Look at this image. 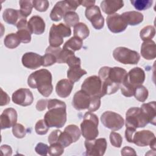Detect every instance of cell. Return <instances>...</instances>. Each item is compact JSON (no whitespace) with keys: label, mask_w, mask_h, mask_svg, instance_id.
Listing matches in <instances>:
<instances>
[{"label":"cell","mask_w":156,"mask_h":156,"mask_svg":"<svg viewBox=\"0 0 156 156\" xmlns=\"http://www.w3.org/2000/svg\"><path fill=\"white\" fill-rule=\"evenodd\" d=\"M127 74L126 70L121 67H101L99 70L98 76L102 82L105 95L116 93L119 89V86L126 79Z\"/></svg>","instance_id":"1"},{"label":"cell","mask_w":156,"mask_h":156,"mask_svg":"<svg viewBox=\"0 0 156 156\" xmlns=\"http://www.w3.org/2000/svg\"><path fill=\"white\" fill-rule=\"evenodd\" d=\"M44 120L49 127L62 128L66 122V105L57 99L48 100Z\"/></svg>","instance_id":"2"},{"label":"cell","mask_w":156,"mask_h":156,"mask_svg":"<svg viewBox=\"0 0 156 156\" xmlns=\"http://www.w3.org/2000/svg\"><path fill=\"white\" fill-rule=\"evenodd\" d=\"M27 84L32 88H37L44 97L49 96L53 90L52 74L46 69H41L31 73L28 77Z\"/></svg>","instance_id":"3"},{"label":"cell","mask_w":156,"mask_h":156,"mask_svg":"<svg viewBox=\"0 0 156 156\" xmlns=\"http://www.w3.org/2000/svg\"><path fill=\"white\" fill-rule=\"evenodd\" d=\"M99 119L96 115L87 112L83 116L80 124V131L82 136L88 140L95 139L99 135Z\"/></svg>","instance_id":"4"},{"label":"cell","mask_w":156,"mask_h":156,"mask_svg":"<svg viewBox=\"0 0 156 156\" xmlns=\"http://www.w3.org/2000/svg\"><path fill=\"white\" fill-rule=\"evenodd\" d=\"M149 119L141 108L131 107L126 113V127L133 129L144 127Z\"/></svg>","instance_id":"5"},{"label":"cell","mask_w":156,"mask_h":156,"mask_svg":"<svg viewBox=\"0 0 156 156\" xmlns=\"http://www.w3.org/2000/svg\"><path fill=\"white\" fill-rule=\"evenodd\" d=\"M80 1L65 0L57 2L50 13V18L52 21H58L68 12H74L80 5Z\"/></svg>","instance_id":"6"},{"label":"cell","mask_w":156,"mask_h":156,"mask_svg":"<svg viewBox=\"0 0 156 156\" xmlns=\"http://www.w3.org/2000/svg\"><path fill=\"white\" fill-rule=\"evenodd\" d=\"M71 35L70 27L61 23L58 24H53L49 30V42L51 46L60 47L63 43V38Z\"/></svg>","instance_id":"7"},{"label":"cell","mask_w":156,"mask_h":156,"mask_svg":"<svg viewBox=\"0 0 156 156\" xmlns=\"http://www.w3.org/2000/svg\"><path fill=\"white\" fill-rule=\"evenodd\" d=\"M113 56L115 60L125 65H136L140 59L138 52L122 46L113 50Z\"/></svg>","instance_id":"8"},{"label":"cell","mask_w":156,"mask_h":156,"mask_svg":"<svg viewBox=\"0 0 156 156\" xmlns=\"http://www.w3.org/2000/svg\"><path fill=\"white\" fill-rule=\"evenodd\" d=\"M81 90L90 96H96L102 98L105 96L102 82L99 76L95 75L85 79L81 85Z\"/></svg>","instance_id":"9"},{"label":"cell","mask_w":156,"mask_h":156,"mask_svg":"<svg viewBox=\"0 0 156 156\" xmlns=\"http://www.w3.org/2000/svg\"><path fill=\"white\" fill-rule=\"evenodd\" d=\"M101 121L106 128L113 131L121 129L124 124V118L119 114L112 111L104 112L101 116Z\"/></svg>","instance_id":"10"},{"label":"cell","mask_w":156,"mask_h":156,"mask_svg":"<svg viewBox=\"0 0 156 156\" xmlns=\"http://www.w3.org/2000/svg\"><path fill=\"white\" fill-rule=\"evenodd\" d=\"M155 141L154 133L149 130L135 132L132 137V143L140 147L150 146V147L154 151H155Z\"/></svg>","instance_id":"11"},{"label":"cell","mask_w":156,"mask_h":156,"mask_svg":"<svg viewBox=\"0 0 156 156\" xmlns=\"http://www.w3.org/2000/svg\"><path fill=\"white\" fill-rule=\"evenodd\" d=\"M84 145L87 155L102 156L106 151L107 143L104 138H100L91 140H85Z\"/></svg>","instance_id":"12"},{"label":"cell","mask_w":156,"mask_h":156,"mask_svg":"<svg viewBox=\"0 0 156 156\" xmlns=\"http://www.w3.org/2000/svg\"><path fill=\"white\" fill-rule=\"evenodd\" d=\"M86 18L91 23L93 27L100 30L104 27V18L101 14L99 7L97 5H93L87 7L85 11Z\"/></svg>","instance_id":"13"},{"label":"cell","mask_w":156,"mask_h":156,"mask_svg":"<svg viewBox=\"0 0 156 156\" xmlns=\"http://www.w3.org/2000/svg\"><path fill=\"white\" fill-rule=\"evenodd\" d=\"M107 27L110 32L117 34L124 31L127 27V23L121 15L114 13L107 17Z\"/></svg>","instance_id":"14"},{"label":"cell","mask_w":156,"mask_h":156,"mask_svg":"<svg viewBox=\"0 0 156 156\" xmlns=\"http://www.w3.org/2000/svg\"><path fill=\"white\" fill-rule=\"evenodd\" d=\"M12 101L19 105L26 107L31 105L34 101V96L28 88H20L12 94Z\"/></svg>","instance_id":"15"},{"label":"cell","mask_w":156,"mask_h":156,"mask_svg":"<svg viewBox=\"0 0 156 156\" xmlns=\"http://www.w3.org/2000/svg\"><path fill=\"white\" fill-rule=\"evenodd\" d=\"M17 112L13 108H5L0 116L1 129H9L13 127L17 121Z\"/></svg>","instance_id":"16"},{"label":"cell","mask_w":156,"mask_h":156,"mask_svg":"<svg viewBox=\"0 0 156 156\" xmlns=\"http://www.w3.org/2000/svg\"><path fill=\"white\" fill-rule=\"evenodd\" d=\"M24 66L30 69H35L42 66V56L32 52L25 53L21 58Z\"/></svg>","instance_id":"17"},{"label":"cell","mask_w":156,"mask_h":156,"mask_svg":"<svg viewBox=\"0 0 156 156\" xmlns=\"http://www.w3.org/2000/svg\"><path fill=\"white\" fill-rule=\"evenodd\" d=\"M91 96L82 90L77 91L73 98L72 105L77 110L88 109L90 105Z\"/></svg>","instance_id":"18"},{"label":"cell","mask_w":156,"mask_h":156,"mask_svg":"<svg viewBox=\"0 0 156 156\" xmlns=\"http://www.w3.org/2000/svg\"><path fill=\"white\" fill-rule=\"evenodd\" d=\"M145 73L140 67H135L130 69L127 74V82L134 88L141 85L145 80Z\"/></svg>","instance_id":"19"},{"label":"cell","mask_w":156,"mask_h":156,"mask_svg":"<svg viewBox=\"0 0 156 156\" xmlns=\"http://www.w3.org/2000/svg\"><path fill=\"white\" fill-rule=\"evenodd\" d=\"M16 26L18 29L16 34L18 36L21 43H30L31 41V32L28 27V22L26 18L20 20Z\"/></svg>","instance_id":"20"},{"label":"cell","mask_w":156,"mask_h":156,"mask_svg":"<svg viewBox=\"0 0 156 156\" xmlns=\"http://www.w3.org/2000/svg\"><path fill=\"white\" fill-rule=\"evenodd\" d=\"M74 83L69 79H61L56 84L55 92L59 97L66 98L70 95Z\"/></svg>","instance_id":"21"},{"label":"cell","mask_w":156,"mask_h":156,"mask_svg":"<svg viewBox=\"0 0 156 156\" xmlns=\"http://www.w3.org/2000/svg\"><path fill=\"white\" fill-rule=\"evenodd\" d=\"M28 27L31 34L41 35L45 30V23L41 16L34 15L29 19Z\"/></svg>","instance_id":"22"},{"label":"cell","mask_w":156,"mask_h":156,"mask_svg":"<svg viewBox=\"0 0 156 156\" xmlns=\"http://www.w3.org/2000/svg\"><path fill=\"white\" fill-rule=\"evenodd\" d=\"M2 18L5 23L13 26H16L22 19L26 18L22 15L20 10L10 8L6 9L3 12Z\"/></svg>","instance_id":"23"},{"label":"cell","mask_w":156,"mask_h":156,"mask_svg":"<svg viewBox=\"0 0 156 156\" xmlns=\"http://www.w3.org/2000/svg\"><path fill=\"white\" fill-rule=\"evenodd\" d=\"M141 56L146 60H153L156 57V45L153 40L144 41L141 46Z\"/></svg>","instance_id":"24"},{"label":"cell","mask_w":156,"mask_h":156,"mask_svg":"<svg viewBox=\"0 0 156 156\" xmlns=\"http://www.w3.org/2000/svg\"><path fill=\"white\" fill-rule=\"evenodd\" d=\"M124 6V2L121 0H105L101 2V7L102 11L107 15H112Z\"/></svg>","instance_id":"25"},{"label":"cell","mask_w":156,"mask_h":156,"mask_svg":"<svg viewBox=\"0 0 156 156\" xmlns=\"http://www.w3.org/2000/svg\"><path fill=\"white\" fill-rule=\"evenodd\" d=\"M141 110L145 113L149 119V122L155 126L156 123V103L155 101L143 104L141 106Z\"/></svg>","instance_id":"26"},{"label":"cell","mask_w":156,"mask_h":156,"mask_svg":"<svg viewBox=\"0 0 156 156\" xmlns=\"http://www.w3.org/2000/svg\"><path fill=\"white\" fill-rule=\"evenodd\" d=\"M122 16L125 20L128 25L136 26L140 24L143 21V15L136 11H129L122 13Z\"/></svg>","instance_id":"27"},{"label":"cell","mask_w":156,"mask_h":156,"mask_svg":"<svg viewBox=\"0 0 156 156\" xmlns=\"http://www.w3.org/2000/svg\"><path fill=\"white\" fill-rule=\"evenodd\" d=\"M87 71L82 69L80 65L69 67L67 71V77L72 82H78L80 78L87 74Z\"/></svg>","instance_id":"28"},{"label":"cell","mask_w":156,"mask_h":156,"mask_svg":"<svg viewBox=\"0 0 156 156\" xmlns=\"http://www.w3.org/2000/svg\"><path fill=\"white\" fill-rule=\"evenodd\" d=\"M82 40L74 36L71 37L70 39H69L65 42L63 46V48L74 52L76 51L80 50L82 47Z\"/></svg>","instance_id":"29"},{"label":"cell","mask_w":156,"mask_h":156,"mask_svg":"<svg viewBox=\"0 0 156 156\" xmlns=\"http://www.w3.org/2000/svg\"><path fill=\"white\" fill-rule=\"evenodd\" d=\"M74 34L75 37L84 40L89 36L90 30L85 23H79L74 26Z\"/></svg>","instance_id":"30"},{"label":"cell","mask_w":156,"mask_h":156,"mask_svg":"<svg viewBox=\"0 0 156 156\" xmlns=\"http://www.w3.org/2000/svg\"><path fill=\"white\" fill-rule=\"evenodd\" d=\"M20 43L21 41L16 33H11L7 34L4 40L5 46L9 49L16 48L20 45Z\"/></svg>","instance_id":"31"},{"label":"cell","mask_w":156,"mask_h":156,"mask_svg":"<svg viewBox=\"0 0 156 156\" xmlns=\"http://www.w3.org/2000/svg\"><path fill=\"white\" fill-rule=\"evenodd\" d=\"M155 34V29L153 26L149 25L144 27L140 32V37L141 39L145 41L151 40L154 38Z\"/></svg>","instance_id":"32"},{"label":"cell","mask_w":156,"mask_h":156,"mask_svg":"<svg viewBox=\"0 0 156 156\" xmlns=\"http://www.w3.org/2000/svg\"><path fill=\"white\" fill-rule=\"evenodd\" d=\"M133 95L137 101L143 102L147 99L149 92L147 89L141 85L135 88Z\"/></svg>","instance_id":"33"},{"label":"cell","mask_w":156,"mask_h":156,"mask_svg":"<svg viewBox=\"0 0 156 156\" xmlns=\"http://www.w3.org/2000/svg\"><path fill=\"white\" fill-rule=\"evenodd\" d=\"M63 20L66 25L69 27H73L79 23V16L75 12H67L65 15Z\"/></svg>","instance_id":"34"},{"label":"cell","mask_w":156,"mask_h":156,"mask_svg":"<svg viewBox=\"0 0 156 156\" xmlns=\"http://www.w3.org/2000/svg\"><path fill=\"white\" fill-rule=\"evenodd\" d=\"M19 4L20 6V12L22 15L27 18L32 12L33 8L32 1H26L21 0L19 1Z\"/></svg>","instance_id":"35"},{"label":"cell","mask_w":156,"mask_h":156,"mask_svg":"<svg viewBox=\"0 0 156 156\" xmlns=\"http://www.w3.org/2000/svg\"><path fill=\"white\" fill-rule=\"evenodd\" d=\"M131 4L138 10H145L150 8L153 3L152 0H131Z\"/></svg>","instance_id":"36"},{"label":"cell","mask_w":156,"mask_h":156,"mask_svg":"<svg viewBox=\"0 0 156 156\" xmlns=\"http://www.w3.org/2000/svg\"><path fill=\"white\" fill-rule=\"evenodd\" d=\"M121 91L122 95L126 97H131L134 94V91L135 88L131 85L127 80V76L124 80L119 86Z\"/></svg>","instance_id":"37"},{"label":"cell","mask_w":156,"mask_h":156,"mask_svg":"<svg viewBox=\"0 0 156 156\" xmlns=\"http://www.w3.org/2000/svg\"><path fill=\"white\" fill-rule=\"evenodd\" d=\"M64 130L68 132V133L72 136L74 143L76 142L80 137L81 131L80 130L78 126L75 124H70L67 126L65 128Z\"/></svg>","instance_id":"38"},{"label":"cell","mask_w":156,"mask_h":156,"mask_svg":"<svg viewBox=\"0 0 156 156\" xmlns=\"http://www.w3.org/2000/svg\"><path fill=\"white\" fill-rule=\"evenodd\" d=\"M57 143H60L65 148L74 143V141L72 136L68 133V132L64 130L63 132H61Z\"/></svg>","instance_id":"39"},{"label":"cell","mask_w":156,"mask_h":156,"mask_svg":"<svg viewBox=\"0 0 156 156\" xmlns=\"http://www.w3.org/2000/svg\"><path fill=\"white\" fill-rule=\"evenodd\" d=\"M64 152V147L58 143L51 144L49 146L48 153L51 156L61 155Z\"/></svg>","instance_id":"40"},{"label":"cell","mask_w":156,"mask_h":156,"mask_svg":"<svg viewBox=\"0 0 156 156\" xmlns=\"http://www.w3.org/2000/svg\"><path fill=\"white\" fill-rule=\"evenodd\" d=\"M49 127L46 125L44 119L38 120L35 126V130L38 135H46L49 130Z\"/></svg>","instance_id":"41"},{"label":"cell","mask_w":156,"mask_h":156,"mask_svg":"<svg viewBox=\"0 0 156 156\" xmlns=\"http://www.w3.org/2000/svg\"><path fill=\"white\" fill-rule=\"evenodd\" d=\"M13 135L17 138H23L26 135V130L21 124L16 123L12 127Z\"/></svg>","instance_id":"42"},{"label":"cell","mask_w":156,"mask_h":156,"mask_svg":"<svg viewBox=\"0 0 156 156\" xmlns=\"http://www.w3.org/2000/svg\"><path fill=\"white\" fill-rule=\"evenodd\" d=\"M34 7L38 12H46L49 5V2L47 0H34L32 1Z\"/></svg>","instance_id":"43"},{"label":"cell","mask_w":156,"mask_h":156,"mask_svg":"<svg viewBox=\"0 0 156 156\" xmlns=\"http://www.w3.org/2000/svg\"><path fill=\"white\" fill-rule=\"evenodd\" d=\"M56 62L57 58L51 53L45 52V54L42 56V66H49Z\"/></svg>","instance_id":"44"},{"label":"cell","mask_w":156,"mask_h":156,"mask_svg":"<svg viewBox=\"0 0 156 156\" xmlns=\"http://www.w3.org/2000/svg\"><path fill=\"white\" fill-rule=\"evenodd\" d=\"M110 141L113 146L120 147L122 143V138L119 133L112 132L110 134Z\"/></svg>","instance_id":"45"},{"label":"cell","mask_w":156,"mask_h":156,"mask_svg":"<svg viewBox=\"0 0 156 156\" xmlns=\"http://www.w3.org/2000/svg\"><path fill=\"white\" fill-rule=\"evenodd\" d=\"M101 106V98L96 96H91L90 105L88 107V110L91 112H95L98 110Z\"/></svg>","instance_id":"46"},{"label":"cell","mask_w":156,"mask_h":156,"mask_svg":"<svg viewBox=\"0 0 156 156\" xmlns=\"http://www.w3.org/2000/svg\"><path fill=\"white\" fill-rule=\"evenodd\" d=\"M49 146L44 143H38L35 148V152L41 155H46L48 153Z\"/></svg>","instance_id":"47"},{"label":"cell","mask_w":156,"mask_h":156,"mask_svg":"<svg viewBox=\"0 0 156 156\" xmlns=\"http://www.w3.org/2000/svg\"><path fill=\"white\" fill-rule=\"evenodd\" d=\"M61 132H62V131L58 129H56V130L52 131L50 133V134L49 135L48 138L49 143L51 144H52L54 143H57Z\"/></svg>","instance_id":"48"},{"label":"cell","mask_w":156,"mask_h":156,"mask_svg":"<svg viewBox=\"0 0 156 156\" xmlns=\"http://www.w3.org/2000/svg\"><path fill=\"white\" fill-rule=\"evenodd\" d=\"M66 63L68 65L69 67L74 66H77L81 65V60L79 57H76L75 55H71L68 60H66Z\"/></svg>","instance_id":"49"},{"label":"cell","mask_w":156,"mask_h":156,"mask_svg":"<svg viewBox=\"0 0 156 156\" xmlns=\"http://www.w3.org/2000/svg\"><path fill=\"white\" fill-rule=\"evenodd\" d=\"M135 132H136L135 129L126 127L125 130V138L129 143H132V137Z\"/></svg>","instance_id":"50"},{"label":"cell","mask_w":156,"mask_h":156,"mask_svg":"<svg viewBox=\"0 0 156 156\" xmlns=\"http://www.w3.org/2000/svg\"><path fill=\"white\" fill-rule=\"evenodd\" d=\"M121 154L122 155H136V153L134 149L129 146L124 147L121 149Z\"/></svg>","instance_id":"51"},{"label":"cell","mask_w":156,"mask_h":156,"mask_svg":"<svg viewBox=\"0 0 156 156\" xmlns=\"http://www.w3.org/2000/svg\"><path fill=\"white\" fill-rule=\"evenodd\" d=\"M1 106H3V105H7L9 102H10V98L9 96V95L3 91V90L2 88H1Z\"/></svg>","instance_id":"52"},{"label":"cell","mask_w":156,"mask_h":156,"mask_svg":"<svg viewBox=\"0 0 156 156\" xmlns=\"http://www.w3.org/2000/svg\"><path fill=\"white\" fill-rule=\"evenodd\" d=\"M48 99H40L36 104V108L38 111H43L45 110L48 105Z\"/></svg>","instance_id":"53"},{"label":"cell","mask_w":156,"mask_h":156,"mask_svg":"<svg viewBox=\"0 0 156 156\" xmlns=\"http://www.w3.org/2000/svg\"><path fill=\"white\" fill-rule=\"evenodd\" d=\"M1 151L3 155H11L12 154V149L10 146L7 144H4L1 146Z\"/></svg>","instance_id":"54"},{"label":"cell","mask_w":156,"mask_h":156,"mask_svg":"<svg viewBox=\"0 0 156 156\" xmlns=\"http://www.w3.org/2000/svg\"><path fill=\"white\" fill-rule=\"evenodd\" d=\"M94 4H95V1H87V0L80 1V4L87 8L94 5Z\"/></svg>","instance_id":"55"}]
</instances>
